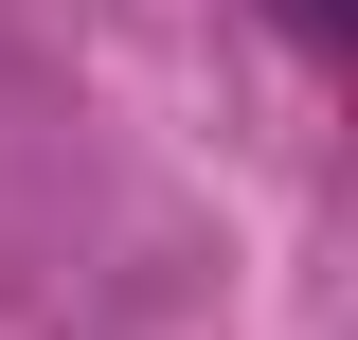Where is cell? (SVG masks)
Masks as SVG:
<instances>
[{
	"instance_id": "6da1fadb",
	"label": "cell",
	"mask_w": 358,
	"mask_h": 340,
	"mask_svg": "<svg viewBox=\"0 0 358 340\" xmlns=\"http://www.w3.org/2000/svg\"><path fill=\"white\" fill-rule=\"evenodd\" d=\"M287 18H305V36H341V0H287Z\"/></svg>"
}]
</instances>
